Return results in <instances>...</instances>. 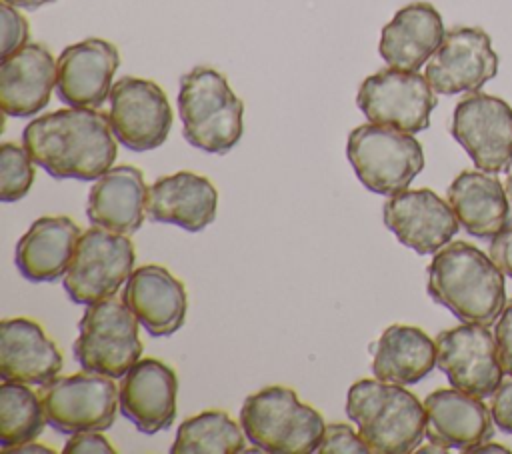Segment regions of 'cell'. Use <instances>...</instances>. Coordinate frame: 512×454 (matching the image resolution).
I'll return each instance as SVG.
<instances>
[{"label": "cell", "instance_id": "8fae6325", "mask_svg": "<svg viewBox=\"0 0 512 454\" xmlns=\"http://www.w3.org/2000/svg\"><path fill=\"white\" fill-rule=\"evenodd\" d=\"M452 138L482 172H508L512 164V106L498 96L470 92L452 112Z\"/></svg>", "mask_w": 512, "mask_h": 454}, {"label": "cell", "instance_id": "e0dca14e", "mask_svg": "<svg viewBox=\"0 0 512 454\" xmlns=\"http://www.w3.org/2000/svg\"><path fill=\"white\" fill-rule=\"evenodd\" d=\"M178 376L162 360H138L120 382V412L144 434L172 426L176 418Z\"/></svg>", "mask_w": 512, "mask_h": 454}, {"label": "cell", "instance_id": "d6a6232c", "mask_svg": "<svg viewBox=\"0 0 512 454\" xmlns=\"http://www.w3.org/2000/svg\"><path fill=\"white\" fill-rule=\"evenodd\" d=\"M494 340L502 370L512 376V298L504 304L498 320L494 322Z\"/></svg>", "mask_w": 512, "mask_h": 454}, {"label": "cell", "instance_id": "60d3db41", "mask_svg": "<svg viewBox=\"0 0 512 454\" xmlns=\"http://www.w3.org/2000/svg\"><path fill=\"white\" fill-rule=\"evenodd\" d=\"M504 188H506V194H508V198H510V202H512V170L508 172V176H506V184H504Z\"/></svg>", "mask_w": 512, "mask_h": 454}, {"label": "cell", "instance_id": "ffe728a7", "mask_svg": "<svg viewBox=\"0 0 512 454\" xmlns=\"http://www.w3.org/2000/svg\"><path fill=\"white\" fill-rule=\"evenodd\" d=\"M56 86V60L38 42H28L2 58L0 106L6 116L28 118L48 106Z\"/></svg>", "mask_w": 512, "mask_h": 454}, {"label": "cell", "instance_id": "4dcf8cb0", "mask_svg": "<svg viewBox=\"0 0 512 454\" xmlns=\"http://www.w3.org/2000/svg\"><path fill=\"white\" fill-rule=\"evenodd\" d=\"M316 452L318 454H366L370 452V448L364 442V438L352 430V426L336 422V424H326Z\"/></svg>", "mask_w": 512, "mask_h": 454}, {"label": "cell", "instance_id": "1f68e13d", "mask_svg": "<svg viewBox=\"0 0 512 454\" xmlns=\"http://www.w3.org/2000/svg\"><path fill=\"white\" fill-rule=\"evenodd\" d=\"M2 16V58L16 52L24 44H28L30 26L28 20L10 4L2 2L0 6Z\"/></svg>", "mask_w": 512, "mask_h": 454}, {"label": "cell", "instance_id": "d6986e66", "mask_svg": "<svg viewBox=\"0 0 512 454\" xmlns=\"http://www.w3.org/2000/svg\"><path fill=\"white\" fill-rule=\"evenodd\" d=\"M426 438L430 442L470 452L494 436V418L482 398L458 388H438L424 400Z\"/></svg>", "mask_w": 512, "mask_h": 454}, {"label": "cell", "instance_id": "7c38bea8", "mask_svg": "<svg viewBox=\"0 0 512 454\" xmlns=\"http://www.w3.org/2000/svg\"><path fill=\"white\" fill-rule=\"evenodd\" d=\"M436 366L448 382L476 398H486L502 384V364L494 334L484 324L462 322L436 334Z\"/></svg>", "mask_w": 512, "mask_h": 454}, {"label": "cell", "instance_id": "5bb4252c", "mask_svg": "<svg viewBox=\"0 0 512 454\" xmlns=\"http://www.w3.org/2000/svg\"><path fill=\"white\" fill-rule=\"evenodd\" d=\"M498 72V56L482 28L456 26L448 30L426 62L424 76L438 94L476 92Z\"/></svg>", "mask_w": 512, "mask_h": 454}, {"label": "cell", "instance_id": "ab89813d", "mask_svg": "<svg viewBox=\"0 0 512 454\" xmlns=\"http://www.w3.org/2000/svg\"><path fill=\"white\" fill-rule=\"evenodd\" d=\"M418 452H422V454H426V452H436V454H446L450 448H446V446H442V444H436V442H430L428 446H418L416 448Z\"/></svg>", "mask_w": 512, "mask_h": 454}, {"label": "cell", "instance_id": "44dd1931", "mask_svg": "<svg viewBox=\"0 0 512 454\" xmlns=\"http://www.w3.org/2000/svg\"><path fill=\"white\" fill-rule=\"evenodd\" d=\"M62 370V354L42 326L30 318L0 324V378L44 386Z\"/></svg>", "mask_w": 512, "mask_h": 454}, {"label": "cell", "instance_id": "484cf974", "mask_svg": "<svg viewBox=\"0 0 512 454\" xmlns=\"http://www.w3.org/2000/svg\"><path fill=\"white\" fill-rule=\"evenodd\" d=\"M446 198L470 236L494 238L510 224V198L502 182L490 172H460L448 186Z\"/></svg>", "mask_w": 512, "mask_h": 454}, {"label": "cell", "instance_id": "cb8c5ba5", "mask_svg": "<svg viewBox=\"0 0 512 454\" xmlns=\"http://www.w3.org/2000/svg\"><path fill=\"white\" fill-rule=\"evenodd\" d=\"M444 34L440 12L428 2H412L382 28L378 52L390 68L418 72L438 50Z\"/></svg>", "mask_w": 512, "mask_h": 454}, {"label": "cell", "instance_id": "74e56055", "mask_svg": "<svg viewBox=\"0 0 512 454\" xmlns=\"http://www.w3.org/2000/svg\"><path fill=\"white\" fill-rule=\"evenodd\" d=\"M2 2H6V4L14 6V8L36 10V8H40V6H44V4H50V2H54V0H2Z\"/></svg>", "mask_w": 512, "mask_h": 454}, {"label": "cell", "instance_id": "2e32d148", "mask_svg": "<svg viewBox=\"0 0 512 454\" xmlns=\"http://www.w3.org/2000/svg\"><path fill=\"white\" fill-rule=\"evenodd\" d=\"M118 66V48L108 40L86 38L66 46L56 60L58 98L74 108H100L110 100Z\"/></svg>", "mask_w": 512, "mask_h": 454}, {"label": "cell", "instance_id": "5b68a950", "mask_svg": "<svg viewBox=\"0 0 512 454\" xmlns=\"http://www.w3.org/2000/svg\"><path fill=\"white\" fill-rule=\"evenodd\" d=\"M240 426L256 448L270 454L316 452L326 428L320 412L286 386H266L246 396Z\"/></svg>", "mask_w": 512, "mask_h": 454}, {"label": "cell", "instance_id": "9a60e30c", "mask_svg": "<svg viewBox=\"0 0 512 454\" xmlns=\"http://www.w3.org/2000/svg\"><path fill=\"white\" fill-rule=\"evenodd\" d=\"M382 220L400 244L422 256L444 248L460 226L452 206L430 188L392 194L384 202Z\"/></svg>", "mask_w": 512, "mask_h": 454}, {"label": "cell", "instance_id": "f546056e", "mask_svg": "<svg viewBox=\"0 0 512 454\" xmlns=\"http://www.w3.org/2000/svg\"><path fill=\"white\" fill-rule=\"evenodd\" d=\"M36 178L32 158L24 146L4 142L0 146V200L16 202L28 194Z\"/></svg>", "mask_w": 512, "mask_h": 454}, {"label": "cell", "instance_id": "d590c367", "mask_svg": "<svg viewBox=\"0 0 512 454\" xmlns=\"http://www.w3.org/2000/svg\"><path fill=\"white\" fill-rule=\"evenodd\" d=\"M490 258L506 276L512 278V226L504 228L500 234L492 238Z\"/></svg>", "mask_w": 512, "mask_h": 454}, {"label": "cell", "instance_id": "83f0119b", "mask_svg": "<svg viewBox=\"0 0 512 454\" xmlns=\"http://www.w3.org/2000/svg\"><path fill=\"white\" fill-rule=\"evenodd\" d=\"M246 434L224 410H204L186 418L178 430L172 454H238Z\"/></svg>", "mask_w": 512, "mask_h": 454}, {"label": "cell", "instance_id": "ba28073f", "mask_svg": "<svg viewBox=\"0 0 512 454\" xmlns=\"http://www.w3.org/2000/svg\"><path fill=\"white\" fill-rule=\"evenodd\" d=\"M136 252L128 234L92 226L82 232L64 274V292L74 304H94L114 296L134 272Z\"/></svg>", "mask_w": 512, "mask_h": 454}, {"label": "cell", "instance_id": "603a6c76", "mask_svg": "<svg viewBox=\"0 0 512 454\" xmlns=\"http://www.w3.org/2000/svg\"><path fill=\"white\" fill-rule=\"evenodd\" d=\"M80 236V226L68 216H40L16 242L18 272L36 284L56 282L66 274Z\"/></svg>", "mask_w": 512, "mask_h": 454}, {"label": "cell", "instance_id": "7402d4cb", "mask_svg": "<svg viewBox=\"0 0 512 454\" xmlns=\"http://www.w3.org/2000/svg\"><path fill=\"white\" fill-rule=\"evenodd\" d=\"M218 192L214 184L190 170L158 178L148 188L146 214L152 222L176 224L200 232L216 218Z\"/></svg>", "mask_w": 512, "mask_h": 454}, {"label": "cell", "instance_id": "6da1fadb", "mask_svg": "<svg viewBox=\"0 0 512 454\" xmlns=\"http://www.w3.org/2000/svg\"><path fill=\"white\" fill-rule=\"evenodd\" d=\"M22 146L54 178L98 180L118 154L110 116L98 108H62L26 124Z\"/></svg>", "mask_w": 512, "mask_h": 454}, {"label": "cell", "instance_id": "e575fe53", "mask_svg": "<svg viewBox=\"0 0 512 454\" xmlns=\"http://www.w3.org/2000/svg\"><path fill=\"white\" fill-rule=\"evenodd\" d=\"M490 412L494 424L500 430L512 434V380H506L496 388V392L492 394Z\"/></svg>", "mask_w": 512, "mask_h": 454}, {"label": "cell", "instance_id": "8d00e7d4", "mask_svg": "<svg viewBox=\"0 0 512 454\" xmlns=\"http://www.w3.org/2000/svg\"><path fill=\"white\" fill-rule=\"evenodd\" d=\"M4 452H42V454H54V450L52 448H48V446H42V444H38V442H34V440H30V442H24V444H18V446H12V448H6Z\"/></svg>", "mask_w": 512, "mask_h": 454}, {"label": "cell", "instance_id": "d4e9b609", "mask_svg": "<svg viewBox=\"0 0 512 454\" xmlns=\"http://www.w3.org/2000/svg\"><path fill=\"white\" fill-rule=\"evenodd\" d=\"M146 198L148 188L136 166H112L90 188L86 214L94 226L134 234L144 222Z\"/></svg>", "mask_w": 512, "mask_h": 454}, {"label": "cell", "instance_id": "8992f818", "mask_svg": "<svg viewBox=\"0 0 512 454\" xmlns=\"http://www.w3.org/2000/svg\"><path fill=\"white\" fill-rule=\"evenodd\" d=\"M138 318L120 298H104L88 304L80 322L72 352L82 370L122 378L142 356Z\"/></svg>", "mask_w": 512, "mask_h": 454}, {"label": "cell", "instance_id": "f1b7e54d", "mask_svg": "<svg viewBox=\"0 0 512 454\" xmlns=\"http://www.w3.org/2000/svg\"><path fill=\"white\" fill-rule=\"evenodd\" d=\"M46 422L40 394L28 384L4 380L0 384V448H12L34 440Z\"/></svg>", "mask_w": 512, "mask_h": 454}, {"label": "cell", "instance_id": "4fadbf2b", "mask_svg": "<svg viewBox=\"0 0 512 454\" xmlns=\"http://www.w3.org/2000/svg\"><path fill=\"white\" fill-rule=\"evenodd\" d=\"M108 116L116 140L134 152L162 146L174 118L166 92L138 76H122L112 84Z\"/></svg>", "mask_w": 512, "mask_h": 454}, {"label": "cell", "instance_id": "9c48e42d", "mask_svg": "<svg viewBox=\"0 0 512 454\" xmlns=\"http://www.w3.org/2000/svg\"><path fill=\"white\" fill-rule=\"evenodd\" d=\"M40 400L50 428L62 434L104 432L116 420L120 388L114 378L84 370L44 384Z\"/></svg>", "mask_w": 512, "mask_h": 454}, {"label": "cell", "instance_id": "ac0fdd59", "mask_svg": "<svg viewBox=\"0 0 512 454\" xmlns=\"http://www.w3.org/2000/svg\"><path fill=\"white\" fill-rule=\"evenodd\" d=\"M122 300L150 336H172L184 326L188 310L186 288L160 264L134 268L124 284Z\"/></svg>", "mask_w": 512, "mask_h": 454}, {"label": "cell", "instance_id": "4316f807", "mask_svg": "<svg viewBox=\"0 0 512 454\" xmlns=\"http://www.w3.org/2000/svg\"><path fill=\"white\" fill-rule=\"evenodd\" d=\"M436 366V344L420 328L388 326L372 346V374L378 380L408 386L420 382Z\"/></svg>", "mask_w": 512, "mask_h": 454}, {"label": "cell", "instance_id": "30bf717a", "mask_svg": "<svg viewBox=\"0 0 512 454\" xmlns=\"http://www.w3.org/2000/svg\"><path fill=\"white\" fill-rule=\"evenodd\" d=\"M356 104L368 122L416 134L430 126V114L438 100L426 76L382 68L362 80Z\"/></svg>", "mask_w": 512, "mask_h": 454}, {"label": "cell", "instance_id": "3957f363", "mask_svg": "<svg viewBox=\"0 0 512 454\" xmlns=\"http://www.w3.org/2000/svg\"><path fill=\"white\" fill-rule=\"evenodd\" d=\"M346 414L374 454H408L426 436L424 404L400 384L356 380L346 394Z\"/></svg>", "mask_w": 512, "mask_h": 454}, {"label": "cell", "instance_id": "7a4b0ae2", "mask_svg": "<svg viewBox=\"0 0 512 454\" xmlns=\"http://www.w3.org/2000/svg\"><path fill=\"white\" fill-rule=\"evenodd\" d=\"M428 296L460 322L490 326L506 304L504 272L480 248L456 240L440 248L428 264Z\"/></svg>", "mask_w": 512, "mask_h": 454}, {"label": "cell", "instance_id": "f35d334b", "mask_svg": "<svg viewBox=\"0 0 512 454\" xmlns=\"http://www.w3.org/2000/svg\"><path fill=\"white\" fill-rule=\"evenodd\" d=\"M470 452H504V454H510L512 450L506 448L504 444H498V442H482L476 448H472Z\"/></svg>", "mask_w": 512, "mask_h": 454}, {"label": "cell", "instance_id": "277c9868", "mask_svg": "<svg viewBox=\"0 0 512 454\" xmlns=\"http://www.w3.org/2000/svg\"><path fill=\"white\" fill-rule=\"evenodd\" d=\"M178 114L186 142L208 154L230 152L244 134V102L226 78L208 66L182 74Z\"/></svg>", "mask_w": 512, "mask_h": 454}, {"label": "cell", "instance_id": "836d02e7", "mask_svg": "<svg viewBox=\"0 0 512 454\" xmlns=\"http://www.w3.org/2000/svg\"><path fill=\"white\" fill-rule=\"evenodd\" d=\"M66 454H114L116 448L100 432H76L70 434L64 444Z\"/></svg>", "mask_w": 512, "mask_h": 454}, {"label": "cell", "instance_id": "52a82bcc", "mask_svg": "<svg viewBox=\"0 0 512 454\" xmlns=\"http://www.w3.org/2000/svg\"><path fill=\"white\" fill-rule=\"evenodd\" d=\"M346 156L356 178L384 196L406 190L424 168V150L412 134L372 122L348 134Z\"/></svg>", "mask_w": 512, "mask_h": 454}]
</instances>
